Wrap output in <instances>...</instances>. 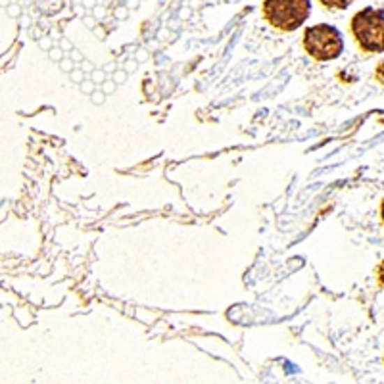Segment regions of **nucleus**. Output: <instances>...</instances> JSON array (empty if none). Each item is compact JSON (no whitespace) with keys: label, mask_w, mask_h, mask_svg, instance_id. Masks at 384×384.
I'll return each mask as SVG.
<instances>
[{"label":"nucleus","mask_w":384,"mask_h":384,"mask_svg":"<svg viewBox=\"0 0 384 384\" xmlns=\"http://www.w3.org/2000/svg\"><path fill=\"white\" fill-rule=\"evenodd\" d=\"M311 10L309 0H265L263 14L273 27L281 31L298 29Z\"/></svg>","instance_id":"f03ea898"},{"label":"nucleus","mask_w":384,"mask_h":384,"mask_svg":"<svg viewBox=\"0 0 384 384\" xmlns=\"http://www.w3.org/2000/svg\"><path fill=\"white\" fill-rule=\"evenodd\" d=\"M376 276H378V283H381V286H384V260H383V263L378 265Z\"/></svg>","instance_id":"423d86ee"},{"label":"nucleus","mask_w":384,"mask_h":384,"mask_svg":"<svg viewBox=\"0 0 384 384\" xmlns=\"http://www.w3.org/2000/svg\"><path fill=\"white\" fill-rule=\"evenodd\" d=\"M353 37L365 52L384 50V14L375 8H365L353 15Z\"/></svg>","instance_id":"f257e3e1"},{"label":"nucleus","mask_w":384,"mask_h":384,"mask_svg":"<svg viewBox=\"0 0 384 384\" xmlns=\"http://www.w3.org/2000/svg\"><path fill=\"white\" fill-rule=\"evenodd\" d=\"M353 0H321L323 6L332 8V10H344L352 4Z\"/></svg>","instance_id":"20e7f679"},{"label":"nucleus","mask_w":384,"mask_h":384,"mask_svg":"<svg viewBox=\"0 0 384 384\" xmlns=\"http://www.w3.org/2000/svg\"><path fill=\"white\" fill-rule=\"evenodd\" d=\"M304 46L309 56H313L315 60H334L342 54L344 40L337 27L319 23L313 27H307L304 33Z\"/></svg>","instance_id":"7ed1b4c3"},{"label":"nucleus","mask_w":384,"mask_h":384,"mask_svg":"<svg viewBox=\"0 0 384 384\" xmlns=\"http://www.w3.org/2000/svg\"><path fill=\"white\" fill-rule=\"evenodd\" d=\"M383 221H384V200H383Z\"/></svg>","instance_id":"0eeeda50"},{"label":"nucleus","mask_w":384,"mask_h":384,"mask_svg":"<svg viewBox=\"0 0 384 384\" xmlns=\"http://www.w3.org/2000/svg\"><path fill=\"white\" fill-rule=\"evenodd\" d=\"M375 77H376V81H378V83L384 84V61L381 64V66H378V68H376Z\"/></svg>","instance_id":"39448f33"}]
</instances>
